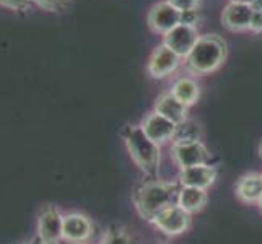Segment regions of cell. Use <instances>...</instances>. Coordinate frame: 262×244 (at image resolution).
<instances>
[{"label": "cell", "mask_w": 262, "mask_h": 244, "mask_svg": "<svg viewBox=\"0 0 262 244\" xmlns=\"http://www.w3.org/2000/svg\"><path fill=\"white\" fill-rule=\"evenodd\" d=\"M99 244H134V242H132V238L127 234V231H124L122 228L113 227L103 234Z\"/></svg>", "instance_id": "19"}, {"label": "cell", "mask_w": 262, "mask_h": 244, "mask_svg": "<svg viewBox=\"0 0 262 244\" xmlns=\"http://www.w3.org/2000/svg\"><path fill=\"white\" fill-rule=\"evenodd\" d=\"M151 223L168 236H178L186 233L191 227V213L181 209L178 204H173L161 210Z\"/></svg>", "instance_id": "5"}, {"label": "cell", "mask_w": 262, "mask_h": 244, "mask_svg": "<svg viewBox=\"0 0 262 244\" xmlns=\"http://www.w3.org/2000/svg\"><path fill=\"white\" fill-rule=\"evenodd\" d=\"M202 137V129L195 121L187 119L176 125L173 143H187V142H199Z\"/></svg>", "instance_id": "18"}, {"label": "cell", "mask_w": 262, "mask_h": 244, "mask_svg": "<svg viewBox=\"0 0 262 244\" xmlns=\"http://www.w3.org/2000/svg\"><path fill=\"white\" fill-rule=\"evenodd\" d=\"M20 244H41V241L36 238V239H33V241H25V242H20Z\"/></svg>", "instance_id": "27"}, {"label": "cell", "mask_w": 262, "mask_h": 244, "mask_svg": "<svg viewBox=\"0 0 262 244\" xmlns=\"http://www.w3.org/2000/svg\"><path fill=\"white\" fill-rule=\"evenodd\" d=\"M216 179V169L212 165H197L181 169L179 184L197 189H209Z\"/></svg>", "instance_id": "13"}, {"label": "cell", "mask_w": 262, "mask_h": 244, "mask_svg": "<svg viewBox=\"0 0 262 244\" xmlns=\"http://www.w3.org/2000/svg\"><path fill=\"white\" fill-rule=\"evenodd\" d=\"M251 30L252 31H262V10H254L251 21Z\"/></svg>", "instance_id": "24"}, {"label": "cell", "mask_w": 262, "mask_h": 244, "mask_svg": "<svg viewBox=\"0 0 262 244\" xmlns=\"http://www.w3.org/2000/svg\"><path fill=\"white\" fill-rule=\"evenodd\" d=\"M227 59V42L219 34L201 36L194 49L186 57L187 69L197 75L212 74L223 65Z\"/></svg>", "instance_id": "2"}, {"label": "cell", "mask_w": 262, "mask_h": 244, "mask_svg": "<svg viewBox=\"0 0 262 244\" xmlns=\"http://www.w3.org/2000/svg\"><path fill=\"white\" fill-rule=\"evenodd\" d=\"M181 57L166 44H160L148 59V74L153 78H165L179 67Z\"/></svg>", "instance_id": "10"}, {"label": "cell", "mask_w": 262, "mask_h": 244, "mask_svg": "<svg viewBox=\"0 0 262 244\" xmlns=\"http://www.w3.org/2000/svg\"><path fill=\"white\" fill-rule=\"evenodd\" d=\"M231 2H239V4H249V5H252V4H254V0H231Z\"/></svg>", "instance_id": "26"}, {"label": "cell", "mask_w": 262, "mask_h": 244, "mask_svg": "<svg viewBox=\"0 0 262 244\" xmlns=\"http://www.w3.org/2000/svg\"><path fill=\"white\" fill-rule=\"evenodd\" d=\"M236 197L245 204H259L262 197V174H245L236 184Z\"/></svg>", "instance_id": "15"}, {"label": "cell", "mask_w": 262, "mask_h": 244, "mask_svg": "<svg viewBox=\"0 0 262 244\" xmlns=\"http://www.w3.org/2000/svg\"><path fill=\"white\" fill-rule=\"evenodd\" d=\"M31 2H34L38 7H41L42 10L54 12V10H57L59 5L64 2V0H31Z\"/></svg>", "instance_id": "23"}, {"label": "cell", "mask_w": 262, "mask_h": 244, "mask_svg": "<svg viewBox=\"0 0 262 244\" xmlns=\"http://www.w3.org/2000/svg\"><path fill=\"white\" fill-rule=\"evenodd\" d=\"M187 111L189 107L181 103L171 92L160 95L155 103V113L166 117V119L174 122L176 125L187 119Z\"/></svg>", "instance_id": "14"}, {"label": "cell", "mask_w": 262, "mask_h": 244, "mask_svg": "<svg viewBox=\"0 0 262 244\" xmlns=\"http://www.w3.org/2000/svg\"><path fill=\"white\" fill-rule=\"evenodd\" d=\"M122 139L135 165L145 174L155 176L160 168V145L147 137L140 125H125Z\"/></svg>", "instance_id": "3"}, {"label": "cell", "mask_w": 262, "mask_h": 244, "mask_svg": "<svg viewBox=\"0 0 262 244\" xmlns=\"http://www.w3.org/2000/svg\"><path fill=\"white\" fill-rule=\"evenodd\" d=\"M252 15H254V7L252 5L230 2L223 10L222 21L225 28H228L230 31H245L251 30Z\"/></svg>", "instance_id": "12"}, {"label": "cell", "mask_w": 262, "mask_h": 244, "mask_svg": "<svg viewBox=\"0 0 262 244\" xmlns=\"http://www.w3.org/2000/svg\"><path fill=\"white\" fill-rule=\"evenodd\" d=\"M31 0H0V7L8 8V10L13 12H20V10H26Z\"/></svg>", "instance_id": "20"}, {"label": "cell", "mask_w": 262, "mask_h": 244, "mask_svg": "<svg viewBox=\"0 0 262 244\" xmlns=\"http://www.w3.org/2000/svg\"><path fill=\"white\" fill-rule=\"evenodd\" d=\"M57 244H86V242H67V241H60Z\"/></svg>", "instance_id": "28"}, {"label": "cell", "mask_w": 262, "mask_h": 244, "mask_svg": "<svg viewBox=\"0 0 262 244\" xmlns=\"http://www.w3.org/2000/svg\"><path fill=\"white\" fill-rule=\"evenodd\" d=\"M62 230H64V213L56 205H44L38 213L36 238L41 241V244H57L64 241Z\"/></svg>", "instance_id": "4"}, {"label": "cell", "mask_w": 262, "mask_h": 244, "mask_svg": "<svg viewBox=\"0 0 262 244\" xmlns=\"http://www.w3.org/2000/svg\"><path fill=\"white\" fill-rule=\"evenodd\" d=\"M181 21V12L178 8L166 2L155 4L148 12V26L153 33L166 34L169 30H173Z\"/></svg>", "instance_id": "9"}, {"label": "cell", "mask_w": 262, "mask_h": 244, "mask_svg": "<svg viewBox=\"0 0 262 244\" xmlns=\"http://www.w3.org/2000/svg\"><path fill=\"white\" fill-rule=\"evenodd\" d=\"M160 244H168V242H160Z\"/></svg>", "instance_id": "31"}, {"label": "cell", "mask_w": 262, "mask_h": 244, "mask_svg": "<svg viewBox=\"0 0 262 244\" xmlns=\"http://www.w3.org/2000/svg\"><path fill=\"white\" fill-rule=\"evenodd\" d=\"M199 38H201V36H199L195 26L179 23L174 26L173 30H169L165 34L163 44H166L169 49H173L178 56L183 59V57H187L189 54H191V51L194 49Z\"/></svg>", "instance_id": "7"}, {"label": "cell", "mask_w": 262, "mask_h": 244, "mask_svg": "<svg viewBox=\"0 0 262 244\" xmlns=\"http://www.w3.org/2000/svg\"><path fill=\"white\" fill-rule=\"evenodd\" d=\"M140 127L150 140L155 142L157 145H163V143L173 140L176 124L153 111L142 121Z\"/></svg>", "instance_id": "11"}, {"label": "cell", "mask_w": 262, "mask_h": 244, "mask_svg": "<svg viewBox=\"0 0 262 244\" xmlns=\"http://www.w3.org/2000/svg\"><path fill=\"white\" fill-rule=\"evenodd\" d=\"M181 186L176 183H163V181H151L143 184L135 192L134 202L135 209L145 220L153 221L155 216L165 210L166 207L178 204V195Z\"/></svg>", "instance_id": "1"}, {"label": "cell", "mask_w": 262, "mask_h": 244, "mask_svg": "<svg viewBox=\"0 0 262 244\" xmlns=\"http://www.w3.org/2000/svg\"><path fill=\"white\" fill-rule=\"evenodd\" d=\"M169 4H173L179 12L184 10H194L199 5V0H168Z\"/></svg>", "instance_id": "21"}, {"label": "cell", "mask_w": 262, "mask_h": 244, "mask_svg": "<svg viewBox=\"0 0 262 244\" xmlns=\"http://www.w3.org/2000/svg\"><path fill=\"white\" fill-rule=\"evenodd\" d=\"M171 153H173L176 165L181 169L197 166V165H210L212 160V155L201 140L187 142V143H173Z\"/></svg>", "instance_id": "6"}, {"label": "cell", "mask_w": 262, "mask_h": 244, "mask_svg": "<svg viewBox=\"0 0 262 244\" xmlns=\"http://www.w3.org/2000/svg\"><path fill=\"white\" fill-rule=\"evenodd\" d=\"M259 155L262 157V142H260V145H259Z\"/></svg>", "instance_id": "30"}, {"label": "cell", "mask_w": 262, "mask_h": 244, "mask_svg": "<svg viewBox=\"0 0 262 244\" xmlns=\"http://www.w3.org/2000/svg\"><path fill=\"white\" fill-rule=\"evenodd\" d=\"M257 205H259V209H260V212H262V197H260V201H259V204H257Z\"/></svg>", "instance_id": "29"}, {"label": "cell", "mask_w": 262, "mask_h": 244, "mask_svg": "<svg viewBox=\"0 0 262 244\" xmlns=\"http://www.w3.org/2000/svg\"><path fill=\"white\" fill-rule=\"evenodd\" d=\"M207 201H209V195H207L205 189L181 186V191L178 195V205L181 209H184L187 213L192 215L201 212L207 205Z\"/></svg>", "instance_id": "16"}, {"label": "cell", "mask_w": 262, "mask_h": 244, "mask_svg": "<svg viewBox=\"0 0 262 244\" xmlns=\"http://www.w3.org/2000/svg\"><path fill=\"white\" fill-rule=\"evenodd\" d=\"M171 93H173L181 103L186 104L187 107H191L199 101V96H201V86L194 80L189 77H181L178 78L173 86H171Z\"/></svg>", "instance_id": "17"}, {"label": "cell", "mask_w": 262, "mask_h": 244, "mask_svg": "<svg viewBox=\"0 0 262 244\" xmlns=\"http://www.w3.org/2000/svg\"><path fill=\"white\" fill-rule=\"evenodd\" d=\"M197 21H199V13H197L195 8H194V10H184V12H181V21L179 23L189 25V26H195Z\"/></svg>", "instance_id": "22"}, {"label": "cell", "mask_w": 262, "mask_h": 244, "mask_svg": "<svg viewBox=\"0 0 262 244\" xmlns=\"http://www.w3.org/2000/svg\"><path fill=\"white\" fill-rule=\"evenodd\" d=\"M252 7H254V10H262V0H254Z\"/></svg>", "instance_id": "25"}, {"label": "cell", "mask_w": 262, "mask_h": 244, "mask_svg": "<svg viewBox=\"0 0 262 244\" xmlns=\"http://www.w3.org/2000/svg\"><path fill=\"white\" fill-rule=\"evenodd\" d=\"M93 236V223L86 215L80 212L64 213V230L62 238L67 242H88Z\"/></svg>", "instance_id": "8"}]
</instances>
